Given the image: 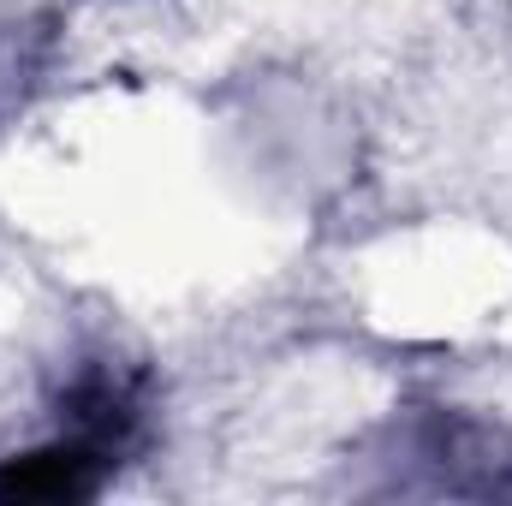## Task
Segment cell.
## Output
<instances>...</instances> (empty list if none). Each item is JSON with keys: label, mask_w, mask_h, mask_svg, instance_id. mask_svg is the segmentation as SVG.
Segmentation results:
<instances>
[{"label": "cell", "mask_w": 512, "mask_h": 506, "mask_svg": "<svg viewBox=\"0 0 512 506\" xmlns=\"http://www.w3.org/2000/svg\"><path fill=\"white\" fill-rule=\"evenodd\" d=\"M108 447L72 435V441H54V447H36L24 459H6L0 465V501H78V495H96L102 483V459Z\"/></svg>", "instance_id": "obj_1"}]
</instances>
